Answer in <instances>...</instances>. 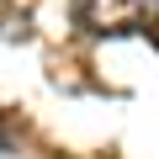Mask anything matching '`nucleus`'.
Masks as SVG:
<instances>
[{
	"mask_svg": "<svg viewBox=\"0 0 159 159\" xmlns=\"http://www.w3.org/2000/svg\"><path fill=\"white\" fill-rule=\"evenodd\" d=\"M159 16V0H74V21L90 32H138Z\"/></svg>",
	"mask_w": 159,
	"mask_h": 159,
	"instance_id": "nucleus-1",
	"label": "nucleus"
}]
</instances>
